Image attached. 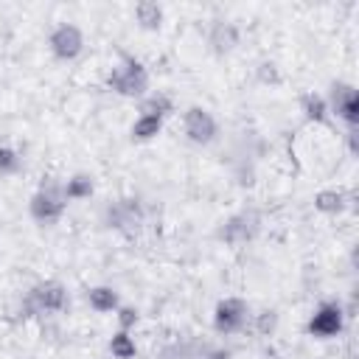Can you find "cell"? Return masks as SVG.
<instances>
[{"label":"cell","instance_id":"cell-1","mask_svg":"<svg viewBox=\"0 0 359 359\" xmlns=\"http://www.w3.org/2000/svg\"><path fill=\"white\" fill-rule=\"evenodd\" d=\"M107 87L123 98H146L151 90V81H149V70L137 62V59H123L121 65H115L107 76Z\"/></svg>","mask_w":359,"mask_h":359},{"label":"cell","instance_id":"cell-2","mask_svg":"<svg viewBox=\"0 0 359 359\" xmlns=\"http://www.w3.org/2000/svg\"><path fill=\"white\" fill-rule=\"evenodd\" d=\"M65 208H67V199L62 194V182H48L39 191H34L31 199H28V213L39 224L59 222L65 216Z\"/></svg>","mask_w":359,"mask_h":359},{"label":"cell","instance_id":"cell-3","mask_svg":"<svg viewBox=\"0 0 359 359\" xmlns=\"http://www.w3.org/2000/svg\"><path fill=\"white\" fill-rule=\"evenodd\" d=\"M182 132H185V137H188L191 143L208 146V143L216 140L219 123H216V118H213L210 109H205V107H188V109L182 112Z\"/></svg>","mask_w":359,"mask_h":359},{"label":"cell","instance_id":"cell-4","mask_svg":"<svg viewBox=\"0 0 359 359\" xmlns=\"http://www.w3.org/2000/svg\"><path fill=\"white\" fill-rule=\"evenodd\" d=\"M48 48H50V53L56 59L73 62L84 50V31L79 25H73V22H59L48 36Z\"/></svg>","mask_w":359,"mask_h":359},{"label":"cell","instance_id":"cell-5","mask_svg":"<svg viewBox=\"0 0 359 359\" xmlns=\"http://www.w3.org/2000/svg\"><path fill=\"white\" fill-rule=\"evenodd\" d=\"M247 317H250V309L241 297H222L213 309V328L219 334H236L244 328Z\"/></svg>","mask_w":359,"mask_h":359},{"label":"cell","instance_id":"cell-6","mask_svg":"<svg viewBox=\"0 0 359 359\" xmlns=\"http://www.w3.org/2000/svg\"><path fill=\"white\" fill-rule=\"evenodd\" d=\"M342 323H345L342 306L339 303H323L309 320V334L317 339H331L342 331Z\"/></svg>","mask_w":359,"mask_h":359},{"label":"cell","instance_id":"cell-7","mask_svg":"<svg viewBox=\"0 0 359 359\" xmlns=\"http://www.w3.org/2000/svg\"><path fill=\"white\" fill-rule=\"evenodd\" d=\"M31 300L39 311H62L67 306V289L56 280H45V283L34 286Z\"/></svg>","mask_w":359,"mask_h":359},{"label":"cell","instance_id":"cell-8","mask_svg":"<svg viewBox=\"0 0 359 359\" xmlns=\"http://www.w3.org/2000/svg\"><path fill=\"white\" fill-rule=\"evenodd\" d=\"M84 300L95 314H115L121 306V294L112 286H90L84 292Z\"/></svg>","mask_w":359,"mask_h":359},{"label":"cell","instance_id":"cell-9","mask_svg":"<svg viewBox=\"0 0 359 359\" xmlns=\"http://www.w3.org/2000/svg\"><path fill=\"white\" fill-rule=\"evenodd\" d=\"M208 45H210V50L219 53V56L230 53V50L238 45V28H236L233 22H216V25L210 28V34H208Z\"/></svg>","mask_w":359,"mask_h":359},{"label":"cell","instance_id":"cell-10","mask_svg":"<svg viewBox=\"0 0 359 359\" xmlns=\"http://www.w3.org/2000/svg\"><path fill=\"white\" fill-rule=\"evenodd\" d=\"M163 20H165V11H163L160 3H154V0L135 3V22H137V28H143V31H160Z\"/></svg>","mask_w":359,"mask_h":359},{"label":"cell","instance_id":"cell-11","mask_svg":"<svg viewBox=\"0 0 359 359\" xmlns=\"http://www.w3.org/2000/svg\"><path fill=\"white\" fill-rule=\"evenodd\" d=\"M348 208V194L342 188H323L314 194V210L325 213V216H337Z\"/></svg>","mask_w":359,"mask_h":359},{"label":"cell","instance_id":"cell-12","mask_svg":"<svg viewBox=\"0 0 359 359\" xmlns=\"http://www.w3.org/2000/svg\"><path fill=\"white\" fill-rule=\"evenodd\" d=\"M163 123H165V118L140 112V115L135 118L132 129H129V132H132V140H137V143H149V140H154V137L163 132Z\"/></svg>","mask_w":359,"mask_h":359},{"label":"cell","instance_id":"cell-13","mask_svg":"<svg viewBox=\"0 0 359 359\" xmlns=\"http://www.w3.org/2000/svg\"><path fill=\"white\" fill-rule=\"evenodd\" d=\"M300 112L311 123H325L328 121V112H331V104L323 95H317V93H306L300 98Z\"/></svg>","mask_w":359,"mask_h":359},{"label":"cell","instance_id":"cell-14","mask_svg":"<svg viewBox=\"0 0 359 359\" xmlns=\"http://www.w3.org/2000/svg\"><path fill=\"white\" fill-rule=\"evenodd\" d=\"M93 191H95V185H93V177H90V174H73L70 180H65V182H62V194H65V199H67V202L90 199V196H93Z\"/></svg>","mask_w":359,"mask_h":359},{"label":"cell","instance_id":"cell-15","mask_svg":"<svg viewBox=\"0 0 359 359\" xmlns=\"http://www.w3.org/2000/svg\"><path fill=\"white\" fill-rule=\"evenodd\" d=\"M107 348H109L112 359H135V356H137V345H135L132 331H121V328H118V331H112V337H109Z\"/></svg>","mask_w":359,"mask_h":359},{"label":"cell","instance_id":"cell-16","mask_svg":"<svg viewBox=\"0 0 359 359\" xmlns=\"http://www.w3.org/2000/svg\"><path fill=\"white\" fill-rule=\"evenodd\" d=\"M140 112L165 118V115L174 112V101H171V95H165V93H149L146 98H140Z\"/></svg>","mask_w":359,"mask_h":359},{"label":"cell","instance_id":"cell-17","mask_svg":"<svg viewBox=\"0 0 359 359\" xmlns=\"http://www.w3.org/2000/svg\"><path fill=\"white\" fill-rule=\"evenodd\" d=\"M115 320H118V328L121 331H135V325L140 323V311L135 309V306H118V311H115Z\"/></svg>","mask_w":359,"mask_h":359},{"label":"cell","instance_id":"cell-18","mask_svg":"<svg viewBox=\"0 0 359 359\" xmlns=\"http://www.w3.org/2000/svg\"><path fill=\"white\" fill-rule=\"evenodd\" d=\"M20 165V154L11 146H0V174H11Z\"/></svg>","mask_w":359,"mask_h":359},{"label":"cell","instance_id":"cell-19","mask_svg":"<svg viewBox=\"0 0 359 359\" xmlns=\"http://www.w3.org/2000/svg\"><path fill=\"white\" fill-rule=\"evenodd\" d=\"M255 328H258V334L269 337V334L278 328V314H275V311H261V314L255 317Z\"/></svg>","mask_w":359,"mask_h":359},{"label":"cell","instance_id":"cell-20","mask_svg":"<svg viewBox=\"0 0 359 359\" xmlns=\"http://www.w3.org/2000/svg\"><path fill=\"white\" fill-rule=\"evenodd\" d=\"M258 79L264 84H280V73H278V67L272 62H261L258 65Z\"/></svg>","mask_w":359,"mask_h":359}]
</instances>
